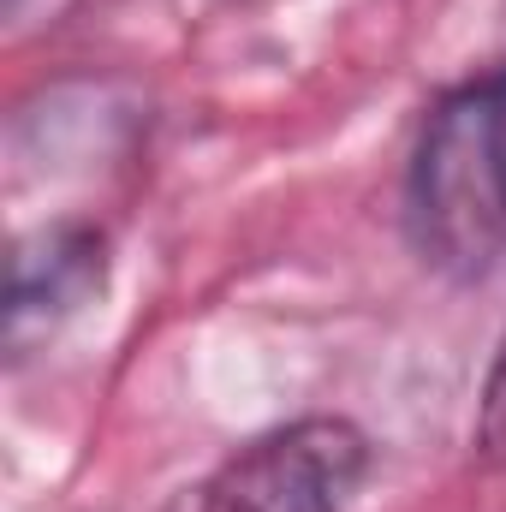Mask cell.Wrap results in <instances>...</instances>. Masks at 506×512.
<instances>
[{
  "mask_svg": "<svg viewBox=\"0 0 506 512\" xmlns=\"http://www.w3.org/2000/svg\"><path fill=\"white\" fill-rule=\"evenodd\" d=\"M399 227L447 286H477L506 262V60L459 78L423 114L405 155Z\"/></svg>",
  "mask_w": 506,
  "mask_h": 512,
  "instance_id": "1",
  "label": "cell"
},
{
  "mask_svg": "<svg viewBox=\"0 0 506 512\" xmlns=\"http://www.w3.org/2000/svg\"><path fill=\"white\" fill-rule=\"evenodd\" d=\"M471 453L483 471L506 477V328L495 340V358H489V376L477 393V423H471Z\"/></svg>",
  "mask_w": 506,
  "mask_h": 512,
  "instance_id": "4",
  "label": "cell"
},
{
  "mask_svg": "<svg viewBox=\"0 0 506 512\" xmlns=\"http://www.w3.org/2000/svg\"><path fill=\"white\" fill-rule=\"evenodd\" d=\"M370 477V435L352 417H292L245 441L209 483L197 512H346Z\"/></svg>",
  "mask_w": 506,
  "mask_h": 512,
  "instance_id": "2",
  "label": "cell"
},
{
  "mask_svg": "<svg viewBox=\"0 0 506 512\" xmlns=\"http://www.w3.org/2000/svg\"><path fill=\"white\" fill-rule=\"evenodd\" d=\"M108 245L90 227H66V233H42V245L12 256V304H6V334L24 352L30 334H48L60 316H72L78 304H90V292L102 286Z\"/></svg>",
  "mask_w": 506,
  "mask_h": 512,
  "instance_id": "3",
  "label": "cell"
}]
</instances>
